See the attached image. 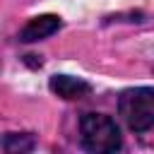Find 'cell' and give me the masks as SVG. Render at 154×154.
<instances>
[{
    "label": "cell",
    "mask_w": 154,
    "mask_h": 154,
    "mask_svg": "<svg viewBox=\"0 0 154 154\" xmlns=\"http://www.w3.org/2000/svg\"><path fill=\"white\" fill-rule=\"evenodd\" d=\"M79 140L91 154H113L123 147L118 123L103 113H84L79 118Z\"/></svg>",
    "instance_id": "6da1fadb"
},
{
    "label": "cell",
    "mask_w": 154,
    "mask_h": 154,
    "mask_svg": "<svg viewBox=\"0 0 154 154\" xmlns=\"http://www.w3.org/2000/svg\"><path fill=\"white\" fill-rule=\"evenodd\" d=\"M60 26H63V22H60L58 14H38V17H31V19L22 26V31H19V41H22V43L43 41V38L53 36Z\"/></svg>",
    "instance_id": "3957f363"
},
{
    "label": "cell",
    "mask_w": 154,
    "mask_h": 154,
    "mask_svg": "<svg viewBox=\"0 0 154 154\" xmlns=\"http://www.w3.org/2000/svg\"><path fill=\"white\" fill-rule=\"evenodd\" d=\"M36 147V140L31 132H7L2 137V149L5 152H31Z\"/></svg>",
    "instance_id": "5b68a950"
},
{
    "label": "cell",
    "mask_w": 154,
    "mask_h": 154,
    "mask_svg": "<svg viewBox=\"0 0 154 154\" xmlns=\"http://www.w3.org/2000/svg\"><path fill=\"white\" fill-rule=\"evenodd\" d=\"M48 87L55 96H60L65 101H79L91 94V84L82 77H72V75H53Z\"/></svg>",
    "instance_id": "277c9868"
},
{
    "label": "cell",
    "mask_w": 154,
    "mask_h": 154,
    "mask_svg": "<svg viewBox=\"0 0 154 154\" xmlns=\"http://www.w3.org/2000/svg\"><path fill=\"white\" fill-rule=\"evenodd\" d=\"M118 113L132 132H149L154 128V89L135 87L125 89L118 99Z\"/></svg>",
    "instance_id": "7a4b0ae2"
}]
</instances>
